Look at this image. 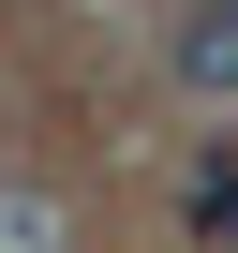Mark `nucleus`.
I'll use <instances>...</instances> for the list:
<instances>
[{
  "instance_id": "nucleus-1",
  "label": "nucleus",
  "mask_w": 238,
  "mask_h": 253,
  "mask_svg": "<svg viewBox=\"0 0 238 253\" xmlns=\"http://www.w3.org/2000/svg\"><path fill=\"white\" fill-rule=\"evenodd\" d=\"M179 89L238 104V15H179Z\"/></svg>"
},
{
  "instance_id": "nucleus-2",
  "label": "nucleus",
  "mask_w": 238,
  "mask_h": 253,
  "mask_svg": "<svg viewBox=\"0 0 238 253\" xmlns=\"http://www.w3.org/2000/svg\"><path fill=\"white\" fill-rule=\"evenodd\" d=\"M0 253H60V194H0Z\"/></svg>"
},
{
  "instance_id": "nucleus-3",
  "label": "nucleus",
  "mask_w": 238,
  "mask_h": 253,
  "mask_svg": "<svg viewBox=\"0 0 238 253\" xmlns=\"http://www.w3.org/2000/svg\"><path fill=\"white\" fill-rule=\"evenodd\" d=\"M194 223H208V238H238V149H208V164H194Z\"/></svg>"
}]
</instances>
